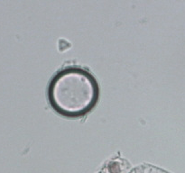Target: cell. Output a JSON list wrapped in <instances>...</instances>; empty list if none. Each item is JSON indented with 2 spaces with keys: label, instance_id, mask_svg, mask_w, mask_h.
<instances>
[{
  "label": "cell",
  "instance_id": "6da1fadb",
  "mask_svg": "<svg viewBox=\"0 0 185 173\" xmlns=\"http://www.w3.org/2000/svg\"><path fill=\"white\" fill-rule=\"evenodd\" d=\"M99 98L95 79L81 69H67L58 73L49 86V100L53 109L68 117L82 116Z\"/></svg>",
  "mask_w": 185,
  "mask_h": 173
},
{
  "label": "cell",
  "instance_id": "7a4b0ae2",
  "mask_svg": "<svg viewBox=\"0 0 185 173\" xmlns=\"http://www.w3.org/2000/svg\"><path fill=\"white\" fill-rule=\"evenodd\" d=\"M108 170L111 173H118L120 171V168H119V165L116 162H113L109 165L108 167Z\"/></svg>",
  "mask_w": 185,
  "mask_h": 173
}]
</instances>
